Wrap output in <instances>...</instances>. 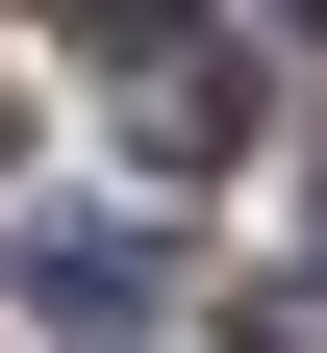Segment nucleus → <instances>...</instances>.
I'll use <instances>...</instances> for the list:
<instances>
[{
    "label": "nucleus",
    "mask_w": 327,
    "mask_h": 353,
    "mask_svg": "<svg viewBox=\"0 0 327 353\" xmlns=\"http://www.w3.org/2000/svg\"><path fill=\"white\" fill-rule=\"evenodd\" d=\"M252 26H327V0H252Z\"/></svg>",
    "instance_id": "20e7f679"
},
{
    "label": "nucleus",
    "mask_w": 327,
    "mask_h": 353,
    "mask_svg": "<svg viewBox=\"0 0 327 353\" xmlns=\"http://www.w3.org/2000/svg\"><path fill=\"white\" fill-rule=\"evenodd\" d=\"M252 353H327V278H277V303H252Z\"/></svg>",
    "instance_id": "7ed1b4c3"
},
{
    "label": "nucleus",
    "mask_w": 327,
    "mask_h": 353,
    "mask_svg": "<svg viewBox=\"0 0 327 353\" xmlns=\"http://www.w3.org/2000/svg\"><path fill=\"white\" fill-rule=\"evenodd\" d=\"M25 303H76V328H126V303H151V228H51V252H25Z\"/></svg>",
    "instance_id": "f03ea898"
},
{
    "label": "nucleus",
    "mask_w": 327,
    "mask_h": 353,
    "mask_svg": "<svg viewBox=\"0 0 327 353\" xmlns=\"http://www.w3.org/2000/svg\"><path fill=\"white\" fill-rule=\"evenodd\" d=\"M101 101H126L151 176H226L252 152V26L226 0H101Z\"/></svg>",
    "instance_id": "f257e3e1"
}]
</instances>
